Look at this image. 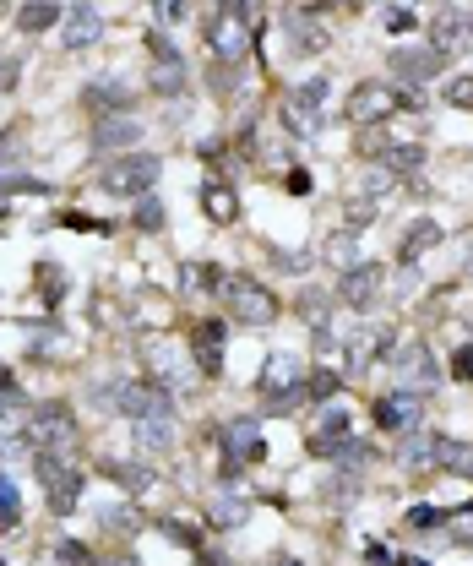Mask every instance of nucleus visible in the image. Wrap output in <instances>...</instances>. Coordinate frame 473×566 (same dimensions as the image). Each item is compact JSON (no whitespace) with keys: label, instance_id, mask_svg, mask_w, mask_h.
<instances>
[{"label":"nucleus","instance_id":"nucleus-1","mask_svg":"<svg viewBox=\"0 0 473 566\" xmlns=\"http://www.w3.org/2000/svg\"><path fill=\"white\" fill-rule=\"evenodd\" d=\"M251 39H256V28H251V17H245V0H223L218 17L207 22V49L223 60H240L245 49H251Z\"/></svg>","mask_w":473,"mask_h":566},{"label":"nucleus","instance_id":"nucleus-2","mask_svg":"<svg viewBox=\"0 0 473 566\" xmlns=\"http://www.w3.org/2000/svg\"><path fill=\"white\" fill-rule=\"evenodd\" d=\"M33 469H39L44 490H49V512L71 518V512H77V501H82V474L66 469V463H60V452H39V458H33Z\"/></svg>","mask_w":473,"mask_h":566},{"label":"nucleus","instance_id":"nucleus-3","mask_svg":"<svg viewBox=\"0 0 473 566\" xmlns=\"http://www.w3.org/2000/svg\"><path fill=\"white\" fill-rule=\"evenodd\" d=\"M158 158L153 153H126V158H115V164L104 169V191H115V196H147L158 186Z\"/></svg>","mask_w":473,"mask_h":566},{"label":"nucleus","instance_id":"nucleus-4","mask_svg":"<svg viewBox=\"0 0 473 566\" xmlns=\"http://www.w3.org/2000/svg\"><path fill=\"white\" fill-rule=\"evenodd\" d=\"M115 409L131 414V420H158V414H174V403H169V387H164V381L147 376V381H120Z\"/></svg>","mask_w":473,"mask_h":566},{"label":"nucleus","instance_id":"nucleus-5","mask_svg":"<svg viewBox=\"0 0 473 566\" xmlns=\"http://www.w3.org/2000/svg\"><path fill=\"white\" fill-rule=\"evenodd\" d=\"M381 294H387V267H376V262L348 267L343 283H338V300L348 305V311H376Z\"/></svg>","mask_w":473,"mask_h":566},{"label":"nucleus","instance_id":"nucleus-6","mask_svg":"<svg viewBox=\"0 0 473 566\" xmlns=\"http://www.w3.org/2000/svg\"><path fill=\"white\" fill-rule=\"evenodd\" d=\"M33 441H39V452H60V458L77 447V420H71L66 403H44L33 414Z\"/></svg>","mask_w":473,"mask_h":566},{"label":"nucleus","instance_id":"nucleus-7","mask_svg":"<svg viewBox=\"0 0 473 566\" xmlns=\"http://www.w3.org/2000/svg\"><path fill=\"white\" fill-rule=\"evenodd\" d=\"M223 294H229L234 316H240V322H251V327H267L272 316H278V300H272L261 283H251V278H229V283H223Z\"/></svg>","mask_w":473,"mask_h":566},{"label":"nucleus","instance_id":"nucleus-8","mask_svg":"<svg viewBox=\"0 0 473 566\" xmlns=\"http://www.w3.org/2000/svg\"><path fill=\"white\" fill-rule=\"evenodd\" d=\"M327 93H332V82H327V77H310L305 88L289 98V109H283L289 131H300V137H316V126H321V104H327Z\"/></svg>","mask_w":473,"mask_h":566},{"label":"nucleus","instance_id":"nucleus-9","mask_svg":"<svg viewBox=\"0 0 473 566\" xmlns=\"http://www.w3.org/2000/svg\"><path fill=\"white\" fill-rule=\"evenodd\" d=\"M300 381H305V360L278 349V354H267V371L256 376V392L261 398H289V392H300Z\"/></svg>","mask_w":473,"mask_h":566},{"label":"nucleus","instance_id":"nucleus-10","mask_svg":"<svg viewBox=\"0 0 473 566\" xmlns=\"http://www.w3.org/2000/svg\"><path fill=\"white\" fill-rule=\"evenodd\" d=\"M430 49H441V55H463V49H473V17L457 6L435 11L430 17Z\"/></svg>","mask_w":473,"mask_h":566},{"label":"nucleus","instance_id":"nucleus-11","mask_svg":"<svg viewBox=\"0 0 473 566\" xmlns=\"http://www.w3.org/2000/svg\"><path fill=\"white\" fill-rule=\"evenodd\" d=\"M397 104V93L387 88V82H359L354 93H348V109L343 115L354 120V126H376V120H387Z\"/></svg>","mask_w":473,"mask_h":566},{"label":"nucleus","instance_id":"nucleus-12","mask_svg":"<svg viewBox=\"0 0 473 566\" xmlns=\"http://www.w3.org/2000/svg\"><path fill=\"white\" fill-rule=\"evenodd\" d=\"M98 39H104V17H98V6L77 0V6L66 11V22H60V44L66 49H93Z\"/></svg>","mask_w":473,"mask_h":566},{"label":"nucleus","instance_id":"nucleus-13","mask_svg":"<svg viewBox=\"0 0 473 566\" xmlns=\"http://www.w3.org/2000/svg\"><path fill=\"white\" fill-rule=\"evenodd\" d=\"M82 109H93L98 120H104V115H126V109H131V88L120 77H98V82H87V88H82Z\"/></svg>","mask_w":473,"mask_h":566},{"label":"nucleus","instance_id":"nucleus-14","mask_svg":"<svg viewBox=\"0 0 473 566\" xmlns=\"http://www.w3.org/2000/svg\"><path fill=\"white\" fill-rule=\"evenodd\" d=\"M376 425L392 430V436H408V430H419V398H414V392L376 398Z\"/></svg>","mask_w":473,"mask_h":566},{"label":"nucleus","instance_id":"nucleus-15","mask_svg":"<svg viewBox=\"0 0 473 566\" xmlns=\"http://www.w3.org/2000/svg\"><path fill=\"white\" fill-rule=\"evenodd\" d=\"M223 338H229V327H223V322H196L191 327V349H196L202 376H218L223 371Z\"/></svg>","mask_w":473,"mask_h":566},{"label":"nucleus","instance_id":"nucleus-16","mask_svg":"<svg viewBox=\"0 0 473 566\" xmlns=\"http://www.w3.org/2000/svg\"><path fill=\"white\" fill-rule=\"evenodd\" d=\"M397 376H403V392H419V387H435V381H441V365H435V354L425 343H414V349H403V360H397Z\"/></svg>","mask_w":473,"mask_h":566},{"label":"nucleus","instance_id":"nucleus-17","mask_svg":"<svg viewBox=\"0 0 473 566\" xmlns=\"http://www.w3.org/2000/svg\"><path fill=\"white\" fill-rule=\"evenodd\" d=\"M441 60H446L441 49H397L387 66H392L397 82H430L435 71H441Z\"/></svg>","mask_w":473,"mask_h":566},{"label":"nucleus","instance_id":"nucleus-18","mask_svg":"<svg viewBox=\"0 0 473 566\" xmlns=\"http://www.w3.org/2000/svg\"><path fill=\"white\" fill-rule=\"evenodd\" d=\"M218 441L229 447L234 463H256L261 452H267V447H261V436H256V420H251V414H245V420H229V425L218 430Z\"/></svg>","mask_w":473,"mask_h":566},{"label":"nucleus","instance_id":"nucleus-19","mask_svg":"<svg viewBox=\"0 0 473 566\" xmlns=\"http://www.w3.org/2000/svg\"><path fill=\"white\" fill-rule=\"evenodd\" d=\"M147 44H153V60H158V66H153V88L158 93H180L185 88V60L174 55V44H164V33H153Z\"/></svg>","mask_w":473,"mask_h":566},{"label":"nucleus","instance_id":"nucleus-20","mask_svg":"<svg viewBox=\"0 0 473 566\" xmlns=\"http://www.w3.org/2000/svg\"><path fill=\"white\" fill-rule=\"evenodd\" d=\"M136 137H142V120H131V115H104L93 126V147H98V153H120V147H131Z\"/></svg>","mask_w":473,"mask_h":566},{"label":"nucleus","instance_id":"nucleus-21","mask_svg":"<svg viewBox=\"0 0 473 566\" xmlns=\"http://www.w3.org/2000/svg\"><path fill=\"white\" fill-rule=\"evenodd\" d=\"M289 44L300 49V55H321V49L332 44V28H321L316 11H294L289 17Z\"/></svg>","mask_w":473,"mask_h":566},{"label":"nucleus","instance_id":"nucleus-22","mask_svg":"<svg viewBox=\"0 0 473 566\" xmlns=\"http://www.w3.org/2000/svg\"><path fill=\"white\" fill-rule=\"evenodd\" d=\"M343 441H348V409H327L321 414V430L310 436V452H316V458H332Z\"/></svg>","mask_w":473,"mask_h":566},{"label":"nucleus","instance_id":"nucleus-23","mask_svg":"<svg viewBox=\"0 0 473 566\" xmlns=\"http://www.w3.org/2000/svg\"><path fill=\"white\" fill-rule=\"evenodd\" d=\"M441 245V224L435 218H419V224H408V235H403V262H419L425 251H435Z\"/></svg>","mask_w":473,"mask_h":566},{"label":"nucleus","instance_id":"nucleus-24","mask_svg":"<svg viewBox=\"0 0 473 566\" xmlns=\"http://www.w3.org/2000/svg\"><path fill=\"white\" fill-rule=\"evenodd\" d=\"M131 430H136V447L142 452H169V441H174L169 414H158V420H131Z\"/></svg>","mask_w":473,"mask_h":566},{"label":"nucleus","instance_id":"nucleus-25","mask_svg":"<svg viewBox=\"0 0 473 566\" xmlns=\"http://www.w3.org/2000/svg\"><path fill=\"white\" fill-rule=\"evenodd\" d=\"M202 207H207V218H213V224H234V218H240V202H234V191H229V186H213V180L202 186Z\"/></svg>","mask_w":473,"mask_h":566},{"label":"nucleus","instance_id":"nucleus-26","mask_svg":"<svg viewBox=\"0 0 473 566\" xmlns=\"http://www.w3.org/2000/svg\"><path fill=\"white\" fill-rule=\"evenodd\" d=\"M104 474L115 479L120 490H131V496H147V490H153V469H142V463H104Z\"/></svg>","mask_w":473,"mask_h":566},{"label":"nucleus","instance_id":"nucleus-27","mask_svg":"<svg viewBox=\"0 0 473 566\" xmlns=\"http://www.w3.org/2000/svg\"><path fill=\"white\" fill-rule=\"evenodd\" d=\"M60 22V6L55 0H28V6L17 11V28L22 33H44V28H55Z\"/></svg>","mask_w":473,"mask_h":566},{"label":"nucleus","instance_id":"nucleus-28","mask_svg":"<svg viewBox=\"0 0 473 566\" xmlns=\"http://www.w3.org/2000/svg\"><path fill=\"white\" fill-rule=\"evenodd\" d=\"M327 262L343 267V273H348V267H359V240H354V229H338V235L327 240Z\"/></svg>","mask_w":473,"mask_h":566},{"label":"nucleus","instance_id":"nucleus-29","mask_svg":"<svg viewBox=\"0 0 473 566\" xmlns=\"http://www.w3.org/2000/svg\"><path fill=\"white\" fill-rule=\"evenodd\" d=\"M207 512H213L218 528H234V523H245V512H251V507H245V496H213V507H207Z\"/></svg>","mask_w":473,"mask_h":566},{"label":"nucleus","instance_id":"nucleus-30","mask_svg":"<svg viewBox=\"0 0 473 566\" xmlns=\"http://www.w3.org/2000/svg\"><path fill=\"white\" fill-rule=\"evenodd\" d=\"M403 463H435V436H425V430H408Z\"/></svg>","mask_w":473,"mask_h":566},{"label":"nucleus","instance_id":"nucleus-31","mask_svg":"<svg viewBox=\"0 0 473 566\" xmlns=\"http://www.w3.org/2000/svg\"><path fill=\"white\" fill-rule=\"evenodd\" d=\"M381 158H387V164L397 169V175H414V169H419V158H425V153H419L414 142H403V147H387Z\"/></svg>","mask_w":473,"mask_h":566},{"label":"nucleus","instance_id":"nucleus-32","mask_svg":"<svg viewBox=\"0 0 473 566\" xmlns=\"http://www.w3.org/2000/svg\"><path fill=\"white\" fill-rule=\"evenodd\" d=\"M153 22H158V28H174V22H185V0H153Z\"/></svg>","mask_w":473,"mask_h":566},{"label":"nucleus","instance_id":"nucleus-33","mask_svg":"<svg viewBox=\"0 0 473 566\" xmlns=\"http://www.w3.org/2000/svg\"><path fill=\"white\" fill-rule=\"evenodd\" d=\"M39 278H44V300H49V305H55V300H60V294H66V273H60V267H55V262H44V267H39Z\"/></svg>","mask_w":473,"mask_h":566},{"label":"nucleus","instance_id":"nucleus-34","mask_svg":"<svg viewBox=\"0 0 473 566\" xmlns=\"http://www.w3.org/2000/svg\"><path fill=\"white\" fill-rule=\"evenodd\" d=\"M136 224H142V229H158V224H164V207H158V196H142V207H136Z\"/></svg>","mask_w":473,"mask_h":566},{"label":"nucleus","instance_id":"nucleus-35","mask_svg":"<svg viewBox=\"0 0 473 566\" xmlns=\"http://www.w3.org/2000/svg\"><path fill=\"white\" fill-rule=\"evenodd\" d=\"M0 523H17V490H11V479H0Z\"/></svg>","mask_w":473,"mask_h":566},{"label":"nucleus","instance_id":"nucleus-36","mask_svg":"<svg viewBox=\"0 0 473 566\" xmlns=\"http://www.w3.org/2000/svg\"><path fill=\"white\" fill-rule=\"evenodd\" d=\"M17 77H22V60L17 55H0V93L17 88Z\"/></svg>","mask_w":473,"mask_h":566},{"label":"nucleus","instance_id":"nucleus-37","mask_svg":"<svg viewBox=\"0 0 473 566\" xmlns=\"http://www.w3.org/2000/svg\"><path fill=\"white\" fill-rule=\"evenodd\" d=\"M446 98H452L457 109H468V104H473V77H457L452 88H446Z\"/></svg>","mask_w":473,"mask_h":566},{"label":"nucleus","instance_id":"nucleus-38","mask_svg":"<svg viewBox=\"0 0 473 566\" xmlns=\"http://www.w3.org/2000/svg\"><path fill=\"white\" fill-rule=\"evenodd\" d=\"M370 218H376V202H370V196L348 202V224H370Z\"/></svg>","mask_w":473,"mask_h":566},{"label":"nucleus","instance_id":"nucleus-39","mask_svg":"<svg viewBox=\"0 0 473 566\" xmlns=\"http://www.w3.org/2000/svg\"><path fill=\"white\" fill-rule=\"evenodd\" d=\"M191 278H196V289H223V273H218V267H191Z\"/></svg>","mask_w":473,"mask_h":566},{"label":"nucleus","instance_id":"nucleus-40","mask_svg":"<svg viewBox=\"0 0 473 566\" xmlns=\"http://www.w3.org/2000/svg\"><path fill=\"white\" fill-rule=\"evenodd\" d=\"M387 28H392V33H408V28H414V11L392 6V11H387Z\"/></svg>","mask_w":473,"mask_h":566},{"label":"nucleus","instance_id":"nucleus-41","mask_svg":"<svg viewBox=\"0 0 473 566\" xmlns=\"http://www.w3.org/2000/svg\"><path fill=\"white\" fill-rule=\"evenodd\" d=\"M414 528H435V523H446V512H435V507H414V518H408Z\"/></svg>","mask_w":473,"mask_h":566},{"label":"nucleus","instance_id":"nucleus-42","mask_svg":"<svg viewBox=\"0 0 473 566\" xmlns=\"http://www.w3.org/2000/svg\"><path fill=\"white\" fill-rule=\"evenodd\" d=\"M17 142H22V131H6V137H0V164H17Z\"/></svg>","mask_w":473,"mask_h":566},{"label":"nucleus","instance_id":"nucleus-43","mask_svg":"<svg viewBox=\"0 0 473 566\" xmlns=\"http://www.w3.org/2000/svg\"><path fill=\"white\" fill-rule=\"evenodd\" d=\"M452 376H463V381H473V349H457V371Z\"/></svg>","mask_w":473,"mask_h":566},{"label":"nucleus","instance_id":"nucleus-44","mask_svg":"<svg viewBox=\"0 0 473 566\" xmlns=\"http://www.w3.org/2000/svg\"><path fill=\"white\" fill-rule=\"evenodd\" d=\"M452 528H457V539H473V507H468V512H457Z\"/></svg>","mask_w":473,"mask_h":566},{"label":"nucleus","instance_id":"nucleus-45","mask_svg":"<svg viewBox=\"0 0 473 566\" xmlns=\"http://www.w3.org/2000/svg\"><path fill=\"white\" fill-rule=\"evenodd\" d=\"M332 387H338V376H316V381H310V392H316V398H327Z\"/></svg>","mask_w":473,"mask_h":566},{"label":"nucleus","instance_id":"nucleus-46","mask_svg":"<svg viewBox=\"0 0 473 566\" xmlns=\"http://www.w3.org/2000/svg\"><path fill=\"white\" fill-rule=\"evenodd\" d=\"M109 566H142V561H136V556H115V561H109Z\"/></svg>","mask_w":473,"mask_h":566},{"label":"nucleus","instance_id":"nucleus-47","mask_svg":"<svg viewBox=\"0 0 473 566\" xmlns=\"http://www.w3.org/2000/svg\"><path fill=\"white\" fill-rule=\"evenodd\" d=\"M272 566H305V561H294V556H283V561H272Z\"/></svg>","mask_w":473,"mask_h":566},{"label":"nucleus","instance_id":"nucleus-48","mask_svg":"<svg viewBox=\"0 0 473 566\" xmlns=\"http://www.w3.org/2000/svg\"><path fill=\"white\" fill-rule=\"evenodd\" d=\"M348 6H365V0H348Z\"/></svg>","mask_w":473,"mask_h":566}]
</instances>
